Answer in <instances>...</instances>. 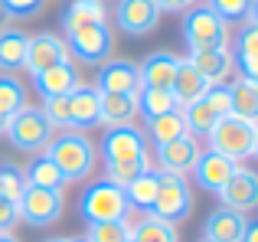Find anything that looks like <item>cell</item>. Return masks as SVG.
Masks as SVG:
<instances>
[{"mask_svg":"<svg viewBox=\"0 0 258 242\" xmlns=\"http://www.w3.org/2000/svg\"><path fill=\"white\" fill-rule=\"evenodd\" d=\"M26 177L23 170H20L17 164H0V200H7V203L20 206V200H23L26 193Z\"/></svg>","mask_w":258,"mask_h":242,"instance_id":"cell-34","label":"cell"},{"mask_svg":"<svg viewBox=\"0 0 258 242\" xmlns=\"http://www.w3.org/2000/svg\"><path fill=\"white\" fill-rule=\"evenodd\" d=\"M151 213L157 219L170 226H180L189 219L193 213V190H189L186 177H176V173H160V187H157V200H154Z\"/></svg>","mask_w":258,"mask_h":242,"instance_id":"cell-7","label":"cell"},{"mask_svg":"<svg viewBox=\"0 0 258 242\" xmlns=\"http://www.w3.org/2000/svg\"><path fill=\"white\" fill-rule=\"evenodd\" d=\"M154 4H157L160 13H186L196 0H154Z\"/></svg>","mask_w":258,"mask_h":242,"instance_id":"cell-40","label":"cell"},{"mask_svg":"<svg viewBox=\"0 0 258 242\" xmlns=\"http://www.w3.org/2000/svg\"><path fill=\"white\" fill-rule=\"evenodd\" d=\"M23 177H26L30 187H46V190H62L66 187V177L59 173V167L52 164L46 154H39V157L30 160V167L23 170Z\"/></svg>","mask_w":258,"mask_h":242,"instance_id":"cell-30","label":"cell"},{"mask_svg":"<svg viewBox=\"0 0 258 242\" xmlns=\"http://www.w3.org/2000/svg\"><path fill=\"white\" fill-rule=\"evenodd\" d=\"M252 157H258V125H255V141H252Z\"/></svg>","mask_w":258,"mask_h":242,"instance_id":"cell-44","label":"cell"},{"mask_svg":"<svg viewBox=\"0 0 258 242\" xmlns=\"http://www.w3.org/2000/svg\"><path fill=\"white\" fill-rule=\"evenodd\" d=\"M101 157H105V180L124 187L138 177L144 167H151L147 157V138L141 128L134 125H121V128H108L101 134Z\"/></svg>","mask_w":258,"mask_h":242,"instance_id":"cell-1","label":"cell"},{"mask_svg":"<svg viewBox=\"0 0 258 242\" xmlns=\"http://www.w3.org/2000/svg\"><path fill=\"white\" fill-rule=\"evenodd\" d=\"M245 213L239 210H229V206H222V210H213L206 219V226H203V239L209 242H242L245 236Z\"/></svg>","mask_w":258,"mask_h":242,"instance_id":"cell-19","label":"cell"},{"mask_svg":"<svg viewBox=\"0 0 258 242\" xmlns=\"http://www.w3.org/2000/svg\"><path fill=\"white\" fill-rule=\"evenodd\" d=\"M69 49H66V39L56 36V33H36V36L26 39V59L23 69H30L33 76L43 69H52L59 63H69Z\"/></svg>","mask_w":258,"mask_h":242,"instance_id":"cell-13","label":"cell"},{"mask_svg":"<svg viewBox=\"0 0 258 242\" xmlns=\"http://www.w3.org/2000/svg\"><path fill=\"white\" fill-rule=\"evenodd\" d=\"M242 242H258V219L245 226V236H242Z\"/></svg>","mask_w":258,"mask_h":242,"instance_id":"cell-41","label":"cell"},{"mask_svg":"<svg viewBox=\"0 0 258 242\" xmlns=\"http://www.w3.org/2000/svg\"><path fill=\"white\" fill-rule=\"evenodd\" d=\"M134 115H138V95H101L98 125H108V128L134 125Z\"/></svg>","mask_w":258,"mask_h":242,"instance_id":"cell-26","label":"cell"},{"mask_svg":"<svg viewBox=\"0 0 258 242\" xmlns=\"http://www.w3.org/2000/svg\"><path fill=\"white\" fill-rule=\"evenodd\" d=\"M46 7V0H0L4 20H33L39 17Z\"/></svg>","mask_w":258,"mask_h":242,"instance_id":"cell-37","label":"cell"},{"mask_svg":"<svg viewBox=\"0 0 258 242\" xmlns=\"http://www.w3.org/2000/svg\"><path fill=\"white\" fill-rule=\"evenodd\" d=\"M95 89H98L101 95H138V92H141L138 63H131V59H114L111 56L105 66H98Z\"/></svg>","mask_w":258,"mask_h":242,"instance_id":"cell-11","label":"cell"},{"mask_svg":"<svg viewBox=\"0 0 258 242\" xmlns=\"http://www.w3.org/2000/svg\"><path fill=\"white\" fill-rule=\"evenodd\" d=\"M206 138H209V151L222 154V157H232V160H242V157H252L255 125L235 118V115H226L216 121Z\"/></svg>","mask_w":258,"mask_h":242,"instance_id":"cell-8","label":"cell"},{"mask_svg":"<svg viewBox=\"0 0 258 242\" xmlns=\"http://www.w3.org/2000/svg\"><path fill=\"white\" fill-rule=\"evenodd\" d=\"M203 147L193 134H180V138L167 141V144L157 147V164H160V173H176V177H186L193 173L196 160H200Z\"/></svg>","mask_w":258,"mask_h":242,"instance_id":"cell-12","label":"cell"},{"mask_svg":"<svg viewBox=\"0 0 258 242\" xmlns=\"http://www.w3.org/2000/svg\"><path fill=\"white\" fill-rule=\"evenodd\" d=\"M105 4L101 0H69L62 10V30H79V26H92V23H105Z\"/></svg>","mask_w":258,"mask_h":242,"instance_id":"cell-25","label":"cell"},{"mask_svg":"<svg viewBox=\"0 0 258 242\" xmlns=\"http://www.w3.org/2000/svg\"><path fill=\"white\" fill-rule=\"evenodd\" d=\"M46 242H72V239H62V236H52V239H46Z\"/></svg>","mask_w":258,"mask_h":242,"instance_id":"cell-46","label":"cell"},{"mask_svg":"<svg viewBox=\"0 0 258 242\" xmlns=\"http://www.w3.org/2000/svg\"><path fill=\"white\" fill-rule=\"evenodd\" d=\"M0 23H4V10H0Z\"/></svg>","mask_w":258,"mask_h":242,"instance_id":"cell-47","label":"cell"},{"mask_svg":"<svg viewBox=\"0 0 258 242\" xmlns=\"http://www.w3.org/2000/svg\"><path fill=\"white\" fill-rule=\"evenodd\" d=\"M33 85H36L39 98H62V95H72V92L82 85V76H79V66L72 63H59L52 69H43L33 76Z\"/></svg>","mask_w":258,"mask_h":242,"instance_id":"cell-16","label":"cell"},{"mask_svg":"<svg viewBox=\"0 0 258 242\" xmlns=\"http://www.w3.org/2000/svg\"><path fill=\"white\" fill-rule=\"evenodd\" d=\"M200 242H209V239H200Z\"/></svg>","mask_w":258,"mask_h":242,"instance_id":"cell-49","label":"cell"},{"mask_svg":"<svg viewBox=\"0 0 258 242\" xmlns=\"http://www.w3.org/2000/svg\"><path fill=\"white\" fill-rule=\"evenodd\" d=\"M72 242H85V239H72Z\"/></svg>","mask_w":258,"mask_h":242,"instance_id":"cell-48","label":"cell"},{"mask_svg":"<svg viewBox=\"0 0 258 242\" xmlns=\"http://www.w3.org/2000/svg\"><path fill=\"white\" fill-rule=\"evenodd\" d=\"M229 105H232L235 118L258 125V89L248 82L245 76H239V79L229 82Z\"/></svg>","mask_w":258,"mask_h":242,"instance_id":"cell-24","label":"cell"},{"mask_svg":"<svg viewBox=\"0 0 258 242\" xmlns=\"http://www.w3.org/2000/svg\"><path fill=\"white\" fill-rule=\"evenodd\" d=\"M85 242H131V223L127 219H111V223H88Z\"/></svg>","mask_w":258,"mask_h":242,"instance_id":"cell-33","label":"cell"},{"mask_svg":"<svg viewBox=\"0 0 258 242\" xmlns=\"http://www.w3.org/2000/svg\"><path fill=\"white\" fill-rule=\"evenodd\" d=\"M46 115L52 128H69V95L62 98H43V108H39Z\"/></svg>","mask_w":258,"mask_h":242,"instance_id":"cell-38","label":"cell"},{"mask_svg":"<svg viewBox=\"0 0 258 242\" xmlns=\"http://www.w3.org/2000/svg\"><path fill=\"white\" fill-rule=\"evenodd\" d=\"M157 187H160V170L144 167V170H141L131 184H124L121 190H124L127 206H131V210H147V213H151L154 200H157Z\"/></svg>","mask_w":258,"mask_h":242,"instance_id":"cell-23","label":"cell"},{"mask_svg":"<svg viewBox=\"0 0 258 242\" xmlns=\"http://www.w3.org/2000/svg\"><path fill=\"white\" fill-rule=\"evenodd\" d=\"M183 111V121H186V134L193 138H203V134L213 131V125L219 118L232 115V105H229V85H209V92L200 98V102L186 105Z\"/></svg>","mask_w":258,"mask_h":242,"instance_id":"cell-9","label":"cell"},{"mask_svg":"<svg viewBox=\"0 0 258 242\" xmlns=\"http://www.w3.org/2000/svg\"><path fill=\"white\" fill-rule=\"evenodd\" d=\"M26 108V89L13 76H0V115H17Z\"/></svg>","mask_w":258,"mask_h":242,"instance_id":"cell-35","label":"cell"},{"mask_svg":"<svg viewBox=\"0 0 258 242\" xmlns=\"http://www.w3.org/2000/svg\"><path fill=\"white\" fill-rule=\"evenodd\" d=\"M235 167H239V160L222 157V154H216V151H203L200 160H196V167H193V177L203 190L219 193L222 187L229 184V177L235 173Z\"/></svg>","mask_w":258,"mask_h":242,"instance_id":"cell-17","label":"cell"},{"mask_svg":"<svg viewBox=\"0 0 258 242\" xmlns=\"http://www.w3.org/2000/svg\"><path fill=\"white\" fill-rule=\"evenodd\" d=\"M170 92H173L176 105H180V108H186V105L200 102V98L206 95V92H209V82L193 69V66H189V59H180V66H176V79H173Z\"/></svg>","mask_w":258,"mask_h":242,"instance_id":"cell-22","label":"cell"},{"mask_svg":"<svg viewBox=\"0 0 258 242\" xmlns=\"http://www.w3.org/2000/svg\"><path fill=\"white\" fill-rule=\"evenodd\" d=\"M26 33L17 30V26H4L0 30V69L13 72V69H23V59H26Z\"/></svg>","mask_w":258,"mask_h":242,"instance_id":"cell-27","label":"cell"},{"mask_svg":"<svg viewBox=\"0 0 258 242\" xmlns=\"http://www.w3.org/2000/svg\"><path fill=\"white\" fill-rule=\"evenodd\" d=\"M43 154L59 167L66 184H82V180H88L95 173V164H98V151H95V144L82 131H56Z\"/></svg>","mask_w":258,"mask_h":242,"instance_id":"cell-2","label":"cell"},{"mask_svg":"<svg viewBox=\"0 0 258 242\" xmlns=\"http://www.w3.org/2000/svg\"><path fill=\"white\" fill-rule=\"evenodd\" d=\"M189 66H193L209 85H222L229 79V72L235 69V59H232V52H229V46H222V49L189 52Z\"/></svg>","mask_w":258,"mask_h":242,"instance_id":"cell-20","label":"cell"},{"mask_svg":"<svg viewBox=\"0 0 258 242\" xmlns=\"http://www.w3.org/2000/svg\"><path fill=\"white\" fill-rule=\"evenodd\" d=\"M248 23L258 26V0H252V7H248Z\"/></svg>","mask_w":258,"mask_h":242,"instance_id":"cell-42","label":"cell"},{"mask_svg":"<svg viewBox=\"0 0 258 242\" xmlns=\"http://www.w3.org/2000/svg\"><path fill=\"white\" fill-rule=\"evenodd\" d=\"M20 219L26 226H36V229H46V226L59 223L66 213V193L62 190H46V187H26L23 200L17 206Z\"/></svg>","mask_w":258,"mask_h":242,"instance_id":"cell-10","label":"cell"},{"mask_svg":"<svg viewBox=\"0 0 258 242\" xmlns=\"http://www.w3.org/2000/svg\"><path fill=\"white\" fill-rule=\"evenodd\" d=\"M7 121H10V118H7V115H0V134L7 131Z\"/></svg>","mask_w":258,"mask_h":242,"instance_id":"cell-45","label":"cell"},{"mask_svg":"<svg viewBox=\"0 0 258 242\" xmlns=\"http://www.w3.org/2000/svg\"><path fill=\"white\" fill-rule=\"evenodd\" d=\"M114 20L127 36H144V33L157 30L160 10L154 0H118L114 7Z\"/></svg>","mask_w":258,"mask_h":242,"instance_id":"cell-14","label":"cell"},{"mask_svg":"<svg viewBox=\"0 0 258 242\" xmlns=\"http://www.w3.org/2000/svg\"><path fill=\"white\" fill-rule=\"evenodd\" d=\"M66 49L85 66H105L114 52V33L108 23H92L66 33Z\"/></svg>","mask_w":258,"mask_h":242,"instance_id":"cell-6","label":"cell"},{"mask_svg":"<svg viewBox=\"0 0 258 242\" xmlns=\"http://www.w3.org/2000/svg\"><path fill=\"white\" fill-rule=\"evenodd\" d=\"M216 197L222 200V206H229V210H255L258 206V173L248 170V167H235V173L229 177V184L222 187Z\"/></svg>","mask_w":258,"mask_h":242,"instance_id":"cell-15","label":"cell"},{"mask_svg":"<svg viewBox=\"0 0 258 242\" xmlns=\"http://www.w3.org/2000/svg\"><path fill=\"white\" fill-rule=\"evenodd\" d=\"M131 242H180V236H176V226L157 219L154 213H144L131 226Z\"/></svg>","mask_w":258,"mask_h":242,"instance_id":"cell-28","label":"cell"},{"mask_svg":"<svg viewBox=\"0 0 258 242\" xmlns=\"http://www.w3.org/2000/svg\"><path fill=\"white\" fill-rule=\"evenodd\" d=\"M20 223V213L13 203H7V200H0V232H13V226Z\"/></svg>","mask_w":258,"mask_h":242,"instance_id":"cell-39","label":"cell"},{"mask_svg":"<svg viewBox=\"0 0 258 242\" xmlns=\"http://www.w3.org/2000/svg\"><path fill=\"white\" fill-rule=\"evenodd\" d=\"M0 242H20V239L13 236V232H0Z\"/></svg>","mask_w":258,"mask_h":242,"instance_id":"cell-43","label":"cell"},{"mask_svg":"<svg viewBox=\"0 0 258 242\" xmlns=\"http://www.w3.org/2000/svg\"><path fill=\"white\" fill-rule=\"evenodd\" d=\"M7 138H10V144L17 147V151H26V154H43L46 147H49L52 134H56V128L46 121V115L39 108H33V105H26L23 111H17V115H10L7 121Z\"/></svg>","mask_w":258,"mask_h":242,"instance_id":"cell-5","label":"cell"},{"mask_svg":"<svg viewBox=\"0 0 258 242\" xmlns=\"http://www.w3.org/2000/svg\"><path fill=\"white\" fill-rule=\"evenodd\" d=\"M183 43H186L189 52L222 49V46H229V23L206 4V0H196V4L183 13Z\"/></svg>","mask_w":258,"mask_h":242,"instance_id":"cell-3","label":"cell"},{"mask_svg":"<svg viewBox=\"0 0 258 242\" xmlns=\"http://www.w3.org/2000/svg\"><path fill=\"white\" fill-rule=\"evenodd\" d=\"M176 66H180V59H176L170 49L151 52V56L138 66L141 85H147V89H170L173 79H176Z\"/></svg>","mask_w":258,"mask_h":242,"instance_id":"cell-21","label":"cell"},{"mask_svg":"<svg viewBox=\"0 0 258 242\" xmlns=\"http://www.w3.org/2000/svg\"><path fill=\"white\" fill-rule=\"evenodd\" d=\"M138 111L151 121V118L167 115V111H180V105H176V98H173L170 89H147V85H141V92H138Z\"/></svg>","mask_w":258,"mask_h":242,"instance_id":"cell-29","label":"cell"},{"mask_svg":"<svg viewBox=\"0 0 258 242\" xmlns=\"http://www.w3.org/2000/svg\"><path fill=\"white\" fill-rule=\"evenodd\" d=\"M79 213L85 216V223H111V219H127L131 206H127V197L118 184L98 180V184H88L82 190Z\"/></svg>","mask_w":258,"mask_h":242,"instance_id":"cell-4","label":"cell"},{"mask_svg":"<svg viewBox=\"0 0 258 242\" xmlns=\"http://www.w3.org/2000/svg\"><path fill=\"white\" fill-rule=\"evenodd\" d=\"M209 7H213L216 13H219L226 23H248V7H252V0H206Z\"/></svg>","mask_w":258,"mask_h":242,"instance_id":"cell-36","label":"cell"},{"mask_svg":"<svg viewBox=\"0 0 258 242\" xmlns=\"http://www.w3.org/2000/svg\"><path fill=\"white\" fill-rule=\"evenodd\" d=\"M180 134H186V121H183V111H167V115L147 121V134H144V138H151L154 144L160 147V144H167V141L180 138Z\"/></svg>","mask_w":258,"mask_h":242,"instance_id":"cell-31","label":"cell"},{"mask_svg":"<svg viewBox=\"0 0 258 242\" xmlns=\"http://www.w3.org/2000/svg\"><path fill=\"white\" fill-rule=\"evenodd\" d=\"M232 59L235 66H255L258 63V26L255 23H242V30L235 33V46H232Z\"/></svg>","mask_w":258,"mask_h":242,"instance_id":"cell-32","label":"cell"},{"mask_svg":"<svg viewBox=\"0 0 258 242\" xmlns=\"http://www.w3.org/2000/svg\"><path fill=\"white\" fill-rule=\"evenodd\" d=\"M101 121V92L95 85H79L69 95V128L88 131Z\"/></svg>","mask_w":258,"mask_h":242,"instance_id":"cell-18","label":"cell"}]
</instances>
